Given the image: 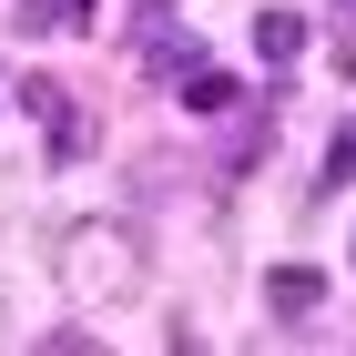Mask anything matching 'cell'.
Returning <instances> with one entry per match:
<instances>
[{"label": "cell", "instance_id": "obj_2", "mask_svg": "<svg viewBox=\"0 0 356 356\" xmlns=\"http://www.w3.org/2000/svg\"><path fill=\"white\" fill-rule=\"evenodd\" d=\"M265 305H275V316H316V305H326V275H316V265H275L265 275Z\"/></svg>", "mask_w": 356, "mask_h": 356}, {"label": "cell", "instance_id": "obj_4", "mask_svg": "<svg viewBox=\"0 0 356 356\" xmlns=\"http://www.w3.org/2000/svg\"><path fill=\"white\" fill-rule=\"evenodd\" d=\"M143 61H153L163 82H184V72H193V31H173V21H153V31H143Z\"/></svg>", "mask_w": 356, "mask_h": 356}, {"label": "cell", "instance_id": "obj_5", "mask_svg": "<svg viewBox=\"0 0 356 356\" xmlns=\"http://www.w3.org/2000/svg\"><path fill=\"white\" fill-rule=\"evenodd\" d=\"M184 102H193V112H234L245 92L224 82V72H204V61H193V72H184Z\"/></svg>", "mask_w": 356, "mask_h": 356}, {"label": "cell", "instance_id": "obj_3", "mask_svg": "<svg viewBox=\"0 0 356 356\" xmlns=\"http://www.w3.org/2000/svg\"><path fill=\"white\" fill-rule=\"evenodd\" d=\"M296 51H305V21H296V10H254V61H275V72H285Z\"/></svg>", "mask_w": 356, "mask_h": 356}, {"label": "cell", "instance_id": "obj_9", "mask_svg": "<svg viewBox=\"0 0 356 356\" xmlns=\"http://www.w3.org/2000/svg\"><path fill=\"white\" fill-rule=\"evenodd\" d=\"M346 254H356V245H346Z\"/></svg>", "mask_w": 356, "mask_h": 356}, {"label": "cell", "instance_id": "obj_1", "mask_svg": "<svg viewBox=\"0 0 356 356\" xmlns=\"http://www.w3.org/2000/svg\"><path fill=\"white\" fill-rule=\"evenodd\" d=\"M51 275H61V296H82V305L133 296V285H143V245H133V224H112V214L61 224V234H51Z\"/></svg>", "mask_w": 356, "mask_h": 356}, {"label": "cell", "instance_id": "obj_7", "mask_svg": "<svg viewBox=\"0 0 356 356\" xmlns=\"http://www.w3.org/2000/svg\"><path fill=\"white\" fill-rule=\"evenodd\" d=\"M21 112H41V122H61V112H72V92H61L51 72H31V82H21Z\"/></svg>", "mask_w": 356, "mask_h": 356}, {"label": "cell", "instance_id": "obj_6", "mask_svg": "<svg viewBox=\"0 0 356 356\" xmlns=\"http://www.w3.org/2000/svg\"><path fill=\"white\" fill-rule=\"evenodd\" d=\"M92 143H102V133H92V122H82V112H61V122H51V163H82V153H92Z\"/></svg>", "mask_w": 356, "mask_h": 356}, {"label": "cell", "instance_id": "obj_8", "mask_svg": "<svg viewBox=\"0 0 356 356\" xmlns=\"http://www.w3.org/2000/svg\"><path fill=\"white\" fill-rule=\"evenodd\" d=\"M326 184H356V133H346V143L326 153Z\"/></svg>", "mask_w": 356, "mask_h": 356}]
</instances>
